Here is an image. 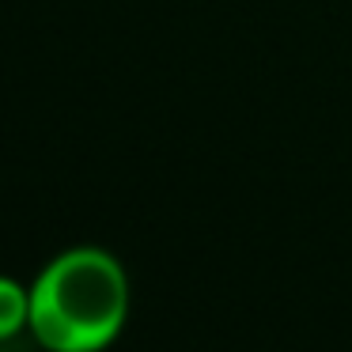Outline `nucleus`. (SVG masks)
Returning a JSON list of instances; mask_svg holds the SVG:
<instances>
[{
    "label": "nucleus",
    "mask_w": 352,
    "mask_h": 352,
    "mask_svg": "<svg viewBox=\"0 0 352 352\" xmlns=\"http://www.w3.org/2000/svg\"><path fill=\"white\" fill-rule=\"evenodd\" d=\"M129 318V273L102 246H72L31 280V333L50 352H102Z\"/></svg>",
    "instance_id": "nucleus-1"
},
{
    "label": "nucleus",
    "mask_w": 352,
    "mask_h": 352,
    "mask_svg": "<svg viewBox=\"0 0 352 352\" xmlns=\"http://www.w3.org/2000/svg\"><path fill=\"white\" fill-rule=\"evenodd\" d=\"M31 329V284L0 273V344Z\"/></svg>",
    "instance_id": "nucleus-2"
}]
</instances>
